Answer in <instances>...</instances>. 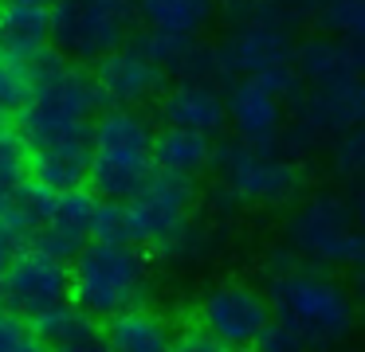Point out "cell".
<instances>
[{
	"label": "cell",
	"instance_id": "obj_40",
	"mask_svg": "<svg viewBox=\"0 0 365 352\" xmlns=\"http://www.w3.org/2000/svg\"><path fill=\"white\" fill-rule=\"evenodd\" d=\"M12 4H32V8H48V12H51L59 0H12Z\"/></svg>",
	"mask_w": 365,
	"mask_h": 352
},
{
	"label": "cell",
	"instance_id": "obj_19",
	"mask_svg": "<svg viewBox=\"0 0 365 352\" xmlns=\"http://www.w3.org/2000/svg\"><path fill=\"white\" fill-rule=\"evenodd\" d=\"M51 47V12L48 8H32V4H0V55H28Z\"/></svg>",
	"mask_w": 365,
	"mask_h": 352
},
{
	"label": "cell",
	"instance_id": "obj_7",
	"mask_svg": "<svg viewBox=\"0 0 365 352\" xmlns=\"http://www.w3.org/2000/svg\"><path fill=\"white\" fill-rule=\"evenodd\" d=\"M365 125V75H354L346 82L330 86H307L299 102L287 114L283 149L291 156H302L310 149L334 145L349 129Z\"/></svg>",
	"mask_w": 365,
	"mask_h": 352
},
{
	"label": "cell",
	"instance_id": "obj_16",
	"mask_svg": "<svg viewBox=\"0 0 365 352\" xmlns=\"http://www.w3.org/2000/svg\"><path fill=\"white\" fill-rule=\"evenodd\" d=\"M91 133H95V122L87 129L71 133V137L36 149L32 153V180H40L43 188H56V192L83 188L87 184V172H91Z\"/></svg>",
	"mask_w": 365,
	"mask_h": 352
},
{
	"label": "cell",
	"instance_id": "obj_24",
	"mask_svg": "<svg viewBox=\"0 0 365 352\" xmlns=\"http://www.w3.org/2000/svg\"><path fill=\"white\" fill-rule=\"evenodd\" d=\"M40 55V51H36ZM36 55H0V114H20L36 90Z\"/></svg>",
	"mask_w": 365,
	"mask_h": 352
},
{
	"label": "cell",
	"instance_id": "obj_20",
	"mask_svg": "<svg viewBox=\"0 0 365 352\" xmlns=\"http://www.w3.org/2000/svg\"><path fill=\"white\" fill-rule=\"evenodd\" d=\"M212 16L216 0H142V28L169 31V36L200 39Z\"/></svg>",
	"mask_w": 365,
	"mask_h": 352
},
{
	"label": "cell",
	"instance_id": "obj_11",
	"mask_svg": "<svg viewBox=\"0 0 365 352\" xmlns=\"http://www.w3.org/2000/svg\"><path fill=\"white\" fill-rule=\"evenodd\" d=\"M63 302H71V262L24 247L16 262L4 270V309L32 321Z\"/></svg>",
	"mask_w": 365,
	"mask_h": 352
},
{
	"label": "cell",
	"instance_id": "obj_12",
	"mask_svg": "<svg viewBox=\"0 0 365 352\" xmlns=\"http://www.w3.org/2000/svg\"><path fill=\"white\" fill-rule=\"evenodd\" d=\"M95 82H98V94H103L106 106H126V110H142L150 106L153 98L169 90V75L158 67L153 59H145L134 43L118 47V51L103 55L95 63Z\"/></svg>",
	"mask_w": 365,
	"mask_h": 352
},
{
	"label": "cell",
	"instance_id": "obj_41",
	"mask_svg": "<svg viewBox=\"0 0 365 352\" xmlns=\"http://www.w3.org/2000/svg\"><path fill=\"white\" fill-rule=\"evenodd\" d=\"M357 47V67H361V75H365V39H361V43H354Z\"/></svg>",
	"mask_w": 365,
	"mask_h": 352
},
{
	"label": "cell",
	"instance_id": "obj_5",
	"mask_svg": "<svg viewBox=\"0 0 365 352\" xmlns=\"http://www.w3.org/2000/svg\"><path fill=\"white\" fill-rule=\"evenodd\" d=\"M142 28V0H59L51 8V47L79 67L126 47Z\"/></svg>",
	"mask_w": 365,
	"mask_h": 352
},
{
	"label": "cell",
	"instance_id": "obj_36",
	"mask_svg": "<svg viewBox=\"0 0 365 352\" xmlns=\"http://www.w3.org/2000/svg\"><path fill=\"white\" fill-rule=\"evenodd\" d=\"M349 200H354V215H357V227H361V231H365V184H354V196H349Z\"/></svg>",
	"mask_w": 365,
	"mask_h": 352
},
{
	"label": "cell",
	"instance_id": "obj_2",
	"mask_svg": "<svg viewBox=\"0 0 365 352\" xmlns=\"http://www.w3.org/2000/svg\"><path fill=\"white\" fill-rule=\"evenodd\" d=\"M153 122L142 110L126 106H106L95 117V133H91V172L87 188L98 200H134L153 176Z\"/></svg>",
	"mask_w": 365,
	"mask_h": 352
},
{
	"label": "cell",
	"instance_id": "obj_23",
	"mask_svg": "<svg viewBox=\"0 0 365 352\" xmlns=\"http://www.w3.org/2000/svg\"><path fill=\"white\" fill-rule=\"evenodd\" d=\"M95 208H98V196L91 192L87 184H83V188H67V192H56L51 215L43 219V223L59 227V231H67V235H79V239L91 242V219H95Z\"/></svg>",
	"mask_w": 365,
	"mask_h": 352
},
{
	"label": "cell",
	"instance_id": "obj_26",
	"mask_svg": "<svg viewBox=\"0 0 365 352\" xmlns=\"http://www.w3.org/2000/svg\"><path fill=\"white\" fill-rule=\"evenodd\" d=\"M24 180H32L28 141H24V133H20V125H9L0 117V188L12 196Z\"/></svg>",
	"mask_w": 365,
	"mask_h": 352
},
{
	"label": "cell",
	"instance_id": "obj_42",
	"mask_svg": "<svg viewBox=\"0 0 365 352\" xmlns=\"http://www.w3.org/2000/svg\"><path fill=\"white\" fill-rule=\"evenodd\" d=\"M0 305H4V278H0Z\"/></svg>",
	"mask_w": 365,
	"mask_h": 352
},
{
	"label": "cell",
	"instance_id": "obj_34",
	"mask_svg": "<svg viewBox=\"0 0 365 352\" xmlns=\"http://www.w3.org/2000/svg\"><path fill=\"white\" fill-rule=\"evenodd\" d=\"M51 352H110V344H106V336H87V341H75V344H63V348H51Z\"/></svg>",
	"mask_w": 365,
	"mask_h": 352
},
{
	"label": "cell",
	"instance_id": "obj_4",
	"mask_svg": "<svg viewBox=\"0 0 365 352\" xmlns=\"http://www.w3.org/2000/svg\"><path fill=\"white\" fill-rule=\"evenodd\" d=\"M283 250L318 270L365 262V231L357 227L354 200L341 192H314L287 215Z\"/></svg>",
	"mask_w": 365,
	"mask_h": 352
},
{
	"label": "cell",
	"instance_id": "obj_37",
	"mask_svg": "<svg viewBox=\"0 0 365 352\" xmlns=\"http://www.w3.org/2000/svg\"><path fill=\"white\" fill-rule=\"evenodd\" d=\"M12 352H51V344H43L40 336H32V333H28L24 341H20L16 348H12Z\"/></svg>",
	"mask_w": 365,
	"mask_h": 352
},
{
	"label": "cell",
	"instance_id": "obj_22",
	"mask_svg": "<svg viewBox=\"0 0 365 352\" xmlns=\"http://www.w3.org/2000/svg\"><path fill=\"white\" fill-rule=\"evenodd\" d=\"M220 239L224 235L216 231L212 223H197V219H192V223L185 227V231H177L158 255L165 258V262H173V266H200L220 250Z\"/></svg>",
	"mask_w": 365,
	"mask_h": 352
},
{
	"label": "cell",
	"instance_id": "obj_35",
	"mask_svg": "<svg viewBox=\"0 0 365 352\" xmlns=\"http://www.w3.org/2000/svg\"><path fill=\"white\" fill-rule=\"evenodd\" d=\"M275 4H283L287 12L294 16V20H310V12H314L318 0H275Z\"/></svg>",
	"mask_w": 365,
	"mask_h": 352
},
{
	"label": "cell",
	"instance_id": "obj_43",
	"mask_svg": "<svg viewBox=\"0 0 365 352\" xmlns=\"http://www.w3.org/2000/svg\"><path fill=\"white\" fill-rule=\"evenodd\" d=\"M4 200H9V192H4V188H0V203H4Z\"/></svg>",
	"mask_w": 365,
	"mask_h": 352
},
{
	"label": "cell",
	"instance_id": "obj_9",
	"mask_svg": "<svg viewBox=\"0 0 365 352\" xmlns=\"http://www.w3.org/2000/svg\"><path fill=\"white\" fill-rule=\"evenodd\" d=\"M192 211H197V184L189 176L153 172L142 192L134 200H126L130 242L161 250L177 231H185L192 223Z\"/></svg>",
	"mask_w": 365,
	"mask_h": 352
},
{
	"label": "cell",
	"instance_id": "obj_30",
	"mask_svg": "<svg viewBox=\"0 0 365 352\" xmlns=\"http://www.w3.org/2000/svg\"><path fill=\"white\" fill-rule=\"evenodd\" d=\"M252 352H307V344H302L299 333H291L283 321L271 317V325L259 333V341H255Z\"/></svg>",
	"mask_w": 365,
	"mask_h": 352
},
{
	"label": "cell",
	"instance_id": "obj_14",
	"mask_svg": "<svg viewBox=\"0 0 365 352\" xmlns=\"http://www.w3.org/2000/svg\"><path fill=\"white\" fill-rule=\"evenodd\" d=\"M161 125H177V129H192L205 137H220L228 129V102H224V86L208 82H173L161 94Z\"/></svg>",
	"mask_w": 365,
	"mask_h": 352
},
{
	"label": "cell",
	"instance_id": "obj_25",
	"mask_svg": "<svg viewBox=\"0 0 365 352\" xmlns=\"http://www.w3.org/2000/svg\"><path fill=\"white\" fill-rule=\"evenodd\" d=\"M310 20L318 23V31L341 36L349 43L365 39V0H318Z\"/></svg>",
	"mask_w": 365,
	"mask_h": 352
},
{
	"label": "cell",
	"instance_id": "obj_6",
	"mask_svg": "<svg viewBox=\"0 0 365 352\" xmlns=\"http://www.w3.org/2000/svg\"><path fill=\"white\" fill-rule=\"evenodd\" d=\"M212 169L220 184L252 208H283L299 200L302 164L283 145H247V141H224L216 145Z\"/></svg>",
	"mask_w": 365,
	"mask_h": 352
},
{
	"label": "cell",
	"instance_id": "obj_17",
	"mask_svg": "<svg viewBox=\"0 0 365 352\" xmlns=\"http://www.w3.org/2000/svg\"><path fill=\"white\" fill-rule=\"evenodd\" d=\"M110 352H169L173 348V329L161 313L134 305V309L118 313V317L106 321L103 329Z\"/></svg>",
	"mask_w": 365,
	"mask_h": 352
},
{
	"label": "cell",
	"instance_id": "obj_29",
	"mask_svg": "<svg viewBox=\"0 0 365 352\" xmlns=\"http://www.w3.org/2000/svg\"><path fill=\"white\" fill-rule=\"evenodd\" d=\"M91 239H95V242H130L126 203H118V200H98L95 219H91Z\"/></svg>",
	"mask_w": 365,
	"mask_h": 352
},
{
	"label": "cell",
	"instance_id": "obj_31",
	"mask_svg": "<svg viewBox=\"0 0 365 352\" xmlns=\"http://www.w3.org/2000/svg\"><path fill=\"white\" fill-rule=\"evenodd\" d=\"M24 247H28V235L20 231V227L12 223L4 211H0V278H4V270L16 262V255H20Z\"/></svg>",
	"mask_w": 365,
	"mask_h": 352
},
{
	"label": "cell",
	"instance_id": "obj_1",
	"mask_svg": "<svg viewBox=\"0 0 365 352\" xmlns=\"http://www.w3.org/2000/svg\"><path fill=\"white\" fill-rule=\"evenodd\" d=\"M267 302L271 317L283 321L307 352H341L357 329V305L338 278L318 266H307L279 247L267 262Z\"/></svg>",
	"mask_w": 365,
	"mask_h": 352
},
{
	"label": "cell",
	"instance_id": "obj_33",
	"mask_svg": "<svg viewBox=\"0 0 365 352\" xmlns=\"http://www.w3.org/2000/svg\"><path fill=\"white\" fill-rule=\"evenodd\" d=\"M24 336H28V325H24V317L0 305V352H12L20 341H24Z\"/></svg>",
	"mask_w": 365,
	"mask_h": 352
},
{
	"label": "cell",
	"instance_id": "obj_32",
	"mask_svg": "<svg viewBox=\"0 0 365 352\" xmlns=\"http://www.w3.org/2000/svg\"><path fill=\"white\" fill-rule=\"evenodd\" d=\"M169 352H228V348H224L208 329L189 325V329H181V333H173V348Z\"/></svg>",
	"mask_w": 365,
	"mask_h": 352
},
{
	"label": "cell",
	"instance_id": "obj_27",
	"mask_svg": "<svg viewBox=\"0 0 365 352\" xmlns=\"http://www.w3.org/2000/svg\"><path fill=\"white\" fill-rule=\"evenodd\" d=\"M130 43L138 47V51L145 55V59H153L165 75H173V67L185 59V51L192 47V39L189 36H169V31H153V28H145V31H138Z\"/></svg>",
	"mask_w": 365,
	"mask_h": 352
},
{
	"label": "cell",
	"instance_id": "obj_15",
	"mask_svg": "<svg viewBox=\"0 0 365 352\" xmlns=\"http://www.w3.org/2000/svg\"><path fill=\"white\" fill-rule=\"evenodd\" d=\"M294 67H299L307 86H330V82H346V78L361 75L357 47L341 36H330V31H314V36L299 39Z\"/></svg>",
	"mask_w": 365,
	"mask_h": 352
},
{
	"label": "cell",
	"instance_id": "obj_39",
	"mask_svg": "<svg viewBox=\"0 0 365 352\" xmlns=\"http://www.w3.org/2000/svg\"><path fill=\"white\" fill-rule=\"evenodd\" d=\"M354 289H357V297L365 302V262L354 266Z\"/></svg>",
	"mask_w": 365,
	"mask_h": 352
},
{
	"label": "cell",
	"instance_id": "obj_18",
	"mask_svg": "<svg viewBox=\"0 0 365 352\" xmlns=\"http://www.w3.org/2000/svg\"><path fill=\"white\" fill-rule=\"evenodd\" d=\"M216 145L212 137L192 129H177V125H161L153 137V169L158 172H173V176H197V172L212 169Z\"/></svg>",
	"mask_w": 365,
	"mask_h": 352
},
{
	"label": "cell",
	"instance_id": "obj_44",
	"mask_svg": "<svg viewBox=\"0 0 365 352\" xmlns=\"http://www.w3.org/2000/svg\"><path fill=\"white\" fill-rule=\"evenodd\" d=\"M0 117H4V114H0Z\"/></svg>",
	"mask_w": 365,
	"mask_h": 352
},
{
	"label": "cell",
	"instance_id": "obj_13",
	"mask_svg": "<svg viewBox=\"0 0 365 352\" xmlns=\"http://www.w3.org/2000/svg\"><path fill=\"white\" fill-rule=\"evenodd\" d=\"M224 102H228V125L236 129L240 141H247V145H283L291 106L275 90H267L259 78H232L224 86Z\"/></svg>",
	"mask_w": 365,
	"mask_h": 352
},
{
	"label": "cell",
	"instance_id": "obj_3",
	"mask_svg": "<svg viewBox=\"0 0 365 352\" xmlns=\"http://www.w3.org/2000/svg\"><path fill=\"white\" fill-rule=\"evenodd\" d=\"M150 294V258L138 242H95L71 258V302L95 321L134 309Z\"/></svg>",
	"mask_w": 365,
	"mask_h": 352
},
{
	"label": "cell",
	"instance_id": "obj_21",
	"mask_svg": "<svg viewBox=\"0 0 365 352\" xmlns=\"http://www.w3.org/2000/svg\"><path fill=\"white\" fill-rule=\"evenodd\" d=\"M32 336H40L51 348H63V344L98 336V321L87 309H79L75 302H63V305H51L40 317H32Z\"/></svg>",
	"mask_w": 365,
	"mask_h": 352
},
{
	"label": "cell",
	"instance_id": "obj_10",
	"mask_svg": "<svg viewBox=\"0 0 365 352\" xmlns=\"http://www.w3.org/2000/svg\"><path fill=\"white\" fill-rule=\"evenodd\" d=\"M197 325L208 329L228 352H247L271 325V302L247 282H216L197 302Z\"/></svg>",
	"mask_w": 365,
	"mask_h": 352
},
{
	"label": "cell",
	"instance_id": "obj_8",
	"mask_svg": "<svg viewBox=\"0 0 365 352\" xmlns=\"http://www.w3.org/2000/svg\"><path fill=\"white\" fill-rule=\"evenodd\" d=\"M294 23L299 20L275 0H263V4L247 8V12H236L232 28L216 43L228 78H252L271 67L294 63V47H299Z\"/></svg>",
	"mask_w": 365,
	"mask_h": 352
},
{
	"label": "cell",
	"instance_id": "obj_28",
	"mask_svg": "<svg viewBox=\"0 0 365 352\" xmlns=\"http://www.w3.org/2000/svg\"><path fill=\"white\" fill-rule=\"evenodd\" d=\"M330 164L341 180L349 184H365V125L349 129L346 137H338L330 145Z\"/></svg>",
	"mask_w": 365,
	"mask_h": 352
},
{
	"label": "cell",
	"instance_id": "obj_38",
	"mask_svg": "<svg viewBox=\"0 0 365 352\" xmlns=\"http://www.w3.org/2000/svg\"><path fill=\"white\" fill-rule=\"evenodd\" d=\"M216 4H224V8H228V12H247V8L263 4V0H216Z\"/></svg>",
	"mask_w": 365,
	"mask_h": 352
}]
</instances>
